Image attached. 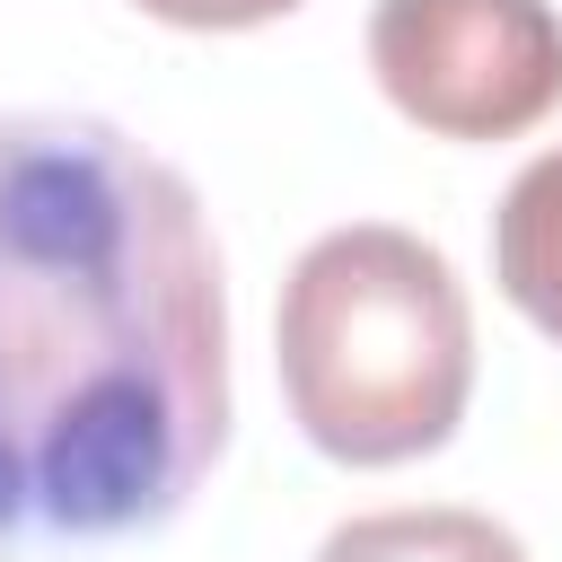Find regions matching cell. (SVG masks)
<instances>
[{
  "label": "cell",
  "mask_w": 562,
  "mask_h": 562,
  "mask_svg": "<svg viewBox=\"0 0 562 562\" xmlns=\"http://www.w3.org/2000/svg\"><path fill=\"white\" fill-rule=\"evenodd\" d=\"M369 70L430 140H518L562 105L553 0H378Z\"/></svg>",
  "instance_id": "obj_3"
},
{
  "label": "cell",
  "mask_w": 562,
  "mask_h": 562,
  "mask_svg": "<svg viewBox=\"0 0 562 562\" xmlns=\"http://www.w3.org/2000/svg\"><path fill=\"white\" fill-rule=\"evenodd\" d=\"M316 562H527V544L483 509H369L342 518Z\"/></svg>",
  "instance_id": "obj_5"
},
{
  "label": "cell",
  "mask_w": 562,
  "mask_h": 562,
  "mask_svg": "<svg viewBox=\"0 0 562 562\" xmlns=\"http://www.w3.org/2000/svg\"><path fill=\"white\" fill-rule=\"evenodd\" d=\"M228 448L202 193L105 114L0 123V544L167 527Z\"/></svg>",
  "instance_id": "obj_1"
},
{
  "label": "cell",
  "mask_w": 562,
  "mask_h": 562,
  "mask_svg": "<svg viewBox=\"0 0 562 562\" xmlns=\"http://www.w3.org/2000/svg\"><path fill=\"white\" fill-rule=\"evenodd\" d=\"M132 9H149L158 26H193V35H237V26L290 18L299 0H132Z\"/></svg>",
  "instance_id": "obj_6"
},
{
  "label": "cell",
  "mask_w": 562,
  "mask_h": 562,
  "mask_svg": "<svg viewBox=\"0 0 562 562\" xmlns=\"http://www.w3.org/2000/svg\"><path fill=\"white\" fill-rule=\"evenodd\" d=\"M281 395L334 465H413L457 439L474 395V316L448 255L413 228H325L281 281Z\"/></svg>",
  "instance_id": "obj_2"
},
{
  "label": "cell",
  "mask_w": 562,
  "mask_h": 562,
  "mask_svg": "<svg viewBox=\"0 0 562 562\" xmlns=\"http://www.w3.org/2000/svg\"><path fill=\"white\" fill-rule=\"evenodd\" d=\"M492 272L509 290V307L562 342V149L527 158L518 184L501 193V220H492Z\"/></svg>",
  "instance_id": "obj_4"
}]
</instances>
